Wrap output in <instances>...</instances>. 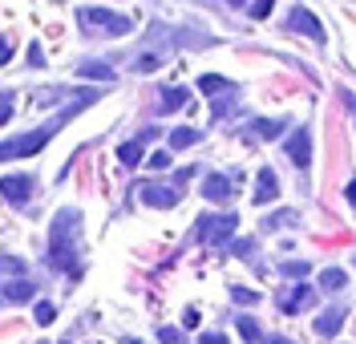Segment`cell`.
<instances>
[{"instance_id": "obj_5", "label": "cell", "mask_w": 356, "mask_h": 344, "mask_svg": "<svg viewBox=\"0 0 356 344\" xmlns=\"http://www.w3.org/2000/svg\"><path fill=\"white\" fill-rule=\"evenodd\" d=\"M284 150H287V158L296 162L300 170H308L312 166V130L308 126H296L291 138H284Z\"/></svg>"}, {"instance_id": "obj_26", "label": "cell", "mask_w": 356, "mask_h": 344, "mask_svg": "<svg viewBox=\"0 0 356 344\" xmlns=\"http://www.w3.org/2000/svg\"><path fill=\"white\" fill-rule=\"evenodd\" d=\"M150 166H154V170H170V150H154V154H150Z\"/></svg>"}, {"instance_id": "obj_21", "label": "cell", "mask_w": 356, "mask_h": 344, "mask_svg": "<svg viewBox=\"0 0 356 344\" xmlns=\"http://www.w3.org/2000/svg\"><path fill=\"white\" fill-rule=\"evenodd\" d=\"M198 90H203V93H214V90H231V85H227V77L207 73V77H198Z\"/></svg>"}, {"instance_id": "obj_22", "label": "cell", "mask_w": 356, "mask_h": 344, "mask_svg": "<svg viewBox=\"0 0 356 344\" xmlns=\"http://www.w3.org/2000/svg\"><path fill=\"white\" fill-rule=\"evenodd\" d=\"M33 316H37V324H53V320H57V308H53V304H45V300H41Z\"/></svg>"}, {"instance_id": "obj_3", "label": "cell", "mask_w": 356, "mask_h": 344, "mask_svg": "<svg viewBox=\"0 0 356 344\" xmlns=\"http://www.w3.org/2000/svg\"><path fill=\"white\" fill-rule=\"evenodd\" d=\"M235 215L227 211V215H203L198 219V243H207V247H223L231 235H235Z\"/></svg>"}, {"instance_id": "obj_12", "label": "cell", "mask_w": 356, "mask_h": 344, "mask_svg": "<svg viewBox=\"0 0 356 344\" xmlns=\"http://www.w3.org/2000/svg\"><path fill=\"white\" fill-rule=\"evenodd\" d=\"M312 304V288L308 284H296V292L284 296V312H300V308H308Z\"/></svg>"}, {"instance_id": "obj_11", "label": "cell", "mask_w": 356, "mask_h": 344, "mask_svg": "<svg viewBox=\"0 0 356 344\" xmlns=\"http://www.w3.org/2000/svg\"><path fill=\"white\" fill-rule=\"evenodd\" d=\"M142 203L146 206H174L178 190H162V186H142Z\"/></svg>"}, {"instance_id": "obj_34", "label": "cell", "mask_w": 356, "mask_h": 344, "mask_svg": "<svg viewBox=\"0 0 356 344\" xmlns=\"http://www.w3.org/2000/svg\"><path fill=\"white\" fill-rule=\"evenodd\" d=\"M348 199H353V203H356V179H353V183H348Z\"/></svg>"}, {"instance_id": "obj_20", "label": "cell", "mask_w": 356, "mask_h": 344, "mask_svg": "<svg viewBox=\"0 0 356 344\" xmlns=\"http://www.w3.org/2000/svg\"><path fill=\"white\" fill-rule=\"evenodd\" d=\"M344 284H348V275L340 272V268H328V272L320 275V288H324V292H340Z\"/></svg>"}, {"instance_id": "obj_24", "label": "cell", "mask_w": 356, "mask_h": 344, "mask_svg": "<svg viewBox=\"0 0 356 344\" xmlns=\"http://www.w3.org/2000/svg\"><path fill=\"white\" fill-rule=\"evenodd\" d=\"M271 4H276V0H251V17H255V21H267V17H271Z\"/></svg>"}, {"instance_id": "obj_15", "label": "cell", "mask_w": 356, "mask_h": 344, "mask_svg": "<svg viewBox=\"0 0 356 344\" xmlns=\"http://www.w3.org/2000/svg\"><path fill=\"white\" fill-rule=\"evenodd\" d=\"M4 300H12V304L33 300V284H28V279H12V284H4Z\"/></svg>"}, {"instance_id": "obj_10", "label": "cell", "mask_w": 356, "mask_h": 344, "mask_svg": "<svg viewBox=\"0 0 356 344\" xmlns=\"http://www.w3.org/2000/svg\"><path fill=\"white\" fill-rule=\"evenodd\" d=\"M340 324H344V312H340V308H328V312H320V320H316V332H320L324 341H332L336 332H340Z\"/></svg>"}, {"instance_id": "obj_36", "label": "cell", "mask_w": 356, "mask_h": 344, "mask_svg": "<svg viewBox=\"0 0 356 344\" xmlns=\"http://www.w3.org/2000/svg\"><path fill=\"white\" fill-rule=\"evenodd\" d=\"M227 4H243V0H227Z\"/></svg>"}, {"instance_id": "obj_18", "label": "cell", "mask_w": 356, "mask_h": 344, "mask_svg": "<svg viewBox=\"0 0 356 344\" xmlns=\"http://www.w3.org/2000/svg\"><path fill=\"white\" fill-rule=\"evenodd\" d=\"M239 332H243V341H247V344H263V341H267V336H263V328L251 320V316H239Z\"/></svg>"}, {"instance_id": "obj_13", "label": "cell", "mask_w": 356, "mask_h": 344, "mask_svg": "<svg viewBox=\"0 0 356 344\" xmlns=\"http://www.w3.org/2000/svg\"><path fill=\"white\" fill-rule=\"evenodd\" d=\"M85 81H114V69L110 65H101V61H85V65L77 69Z\"/></svg>"}, {"instance_id": "obj_33", "label": "cell", "mask_w": 356, "mask_h": 344, "mask_svg": "<svg viewBox=\"0 0 356 344\" xmlns=\"http://www.w3.org/2000/svg\"><path fill=\"white\" fill-rule=\"evenodd\" d=\"M344 101H348V110H353V117H356V93H344Z\"/></svg>"}, {"instance_id": "obj_7", "label": "cell", "mask_w": 356, "mask_h": 344, "mask_svg": "<svg viewBox=\"0 0 356 344\" xmlns=\"http://www.w3.org/2000/svg\"><path fill=\"white\" fill-rule=\"evenodd\" d=\"M33 190H37V183H33L28 174H8V179H0V195H4L8 203H28Z\"/></svg>"}, {"instance_id": "obj_23", "label": "cell", "mask_w": 356, "mask_h": 344, "mask_svg": "<svg viewBox=\"0 0 356 344\" xmlns=\"http://www.w3.org/2000/svg\"><path fill=\"white\" fill-rule=\"evenodd\" d=\"M231 300H235V304H260V292H251V288H231Z\"/></svg>"}, {"instance_id": "obj_19", "label": "cell", "mask_w": 356, "mask_h": 344, "mask_svg": "<svg viewBox=\"0 0 356 344\" xmlns=\"http://www.w3.org/2000/svg\"><path fill=\"white\" fill-rule=\"evenodd\" d=\"M251 130H255L260 138H280V134H284V122H271V117H255V122H251Z\"/></svg>"}, {"instance_id": "obj_25", "label": "cell", "mask_w": 356, "mask_h": 344, "mask_svg": "<svg viewBox=\"0 0 356 344\" xmlns=\"http://www.w3.org/2000/svg\"><path fill=\"white\" fill-rule=\"evenodd\" d=\"M158 65H162V57H158V53H142V57H138V69H142V73H154Z\"/></svg>"}, {"instance_id": "obj_14", "label": "cell", "mask_w": 356, "mask_h": 344, "mask_svg": "<svg viewBox=\"0 0 356 344\" xmlns=\"http://www.w3.org/2000/svg\"><path fill=\"white\" fill-rule=\"evenodd\" d=\"M187 101H190L187 90H167L162 93V101H158V110H162V114H174V110H183Z\"/></svg>"}, {"instance_id": "obj_9", "label": "cell", "mask_w": 356, "mask_h": 344, "mask_svg": "<svg viewBox=\"0 0 356 344\" xmlns=\"http://www.w3.org/2000/svg\"><path fill=\"white\" fill-rule=\"evenodd\" d=\"M203 195H207L211 203H227V199H231V179H227V174H207Z\"/></svg>"}, {"instance_id": "obj_32", "label": "cell", "mask_w": 356, "mask_h": 344, "mask_svg": "<svg viewBox=\"0 0 356 344\" xmlns=\"http://www.w3.org/2000/svg\"><path fill=\"white\" fill-rule=\"evenodd\" d=\"M203 344H227V336H223V332H207V336H203Z\"/></svg>"}, {"instance_id": "obj_35", "label": "cell", "mask_w": 356, "mask_h": 344, "mask_svg": "<svg viewBox=\"0 0 356 344\" xmlns=\"http://www.w3.org/2000/svg\"><path fill=\"white\" fill-rule=\"evenodd\" d=\"M126 344H142V341H130V336H126Z\"/></svg>"}, {"instance_id": "obj_2", "label": "cell", "mask_w": 356, "mask_h": 344, "mask_svg": "<svg viewBox=\"0 0 356 344\" xmlns=\"http://www.w3.org/2000/svg\"><path fill=\"white\" fill-rule=\"evenodd\" d=\"M77 21L85 24L90 33H105V37H126L134 24L130 17H121V13H110V8H81L77 13Z\"/></svg>"}, {"instance_id": "obj_30", "label": "cell", "mask_w": 356, "mask_h": 344, "mask_svg": "<svg viewBox=\"0 0 356 344\" xmlns=\"http://www.w3.org/2000/svg\"><path fill=\"white\" fill-rule=\"evenodd\" d=\"M28 65H45V53H41V45H28Z\"/></svg>"}, {"instance_id": "obj_4", "label": "cell", "mask_w": 356, "mask_h": 344, "mask_svg": "<svg viewBox=\"0 0 356 344\" xmlns=\"http://www.w3.org/2000/svg\"><path fill=\"white\" fill-rule=\"evenodd\" d=\"M49 138H53V126L45 130H37V134H21V138H8V142H0V162H12V158H33L41 146H45Z\"/></svg>"}, {"instance_id": "obj_31", "label": "cell", "mask_w": 356, "mask_h": 344, "mask_svg": "<svg viewBox=\"0 0 356 344\" xmlns=\"http://www.w3.org/2000/svg\"><path fill=\"white\" fill-rule=\"evenodd\" d=\"M8 57H12V41H8V37H0V65H4Z\"/></svg>"}, {"instance_id": "obj_17", "label": "cell", "mask_w": 356, "mask_h": 344, "mask_svg": "<svg viewBox=\"0 0 356 344\" xmlns=\"http://www.w3.org/2000/svg\"><path fill=\"white\" fill-rule=\"evenodd\" d=\"M118 158H121V166H130V170H134V166L142 162V142H121Z\"/></svg>"}, {"instance_id": "obj_16", "label": "cell", "mask_w": 356, "mask_h": 344, "mask_svg": "<svg viewBox=\"0 0 356 344\" xmlns=\"http://www.w3.org/2000/svg\"><path fill=\"white\" fill-rule=\"evenodd\" d=\"M198 142V130H190V126H178V130H170V150H187Z\"/></svg>"}, {"instance_id": "obj_8", "label": "cell", "mask_w": 356, "mask_h": 344, "mask_svg": "<svg viewBox=\"0 0 356 344\" xmlns=\"http://www.w3.org/2000/svg\"><path fill=\"white\" fill-rule=\"evenodd\" d=\"M280 199V183H276V170L271 166H263L260 174H255V206H267Z\"/></svg>"}, {"instance_id": "obj_28", "label": "cell", "mask_w": 356, "mask_h": 344, "mask_svg": "<svg viewBox=\"0 0 356 344\" xmlns=\"http://www.w3.org/2000/svg\"><path fill=\"white\" fill-rule=\"evenodd\" d=\"M12 117V93H0V126Z\"/></svg>"}, {"instance_id": "obj_29", "label": "cell", "mask_w": 356, "mask_h": 344, "mask_svg": "<svg viewBox=\"0 0 356 344\" xmlns=\"http://www.w3.org/2000/svg\"><path fill=\"white\" fill-rule=\"evenodd\" d=\"M284 272L296 275V279H304V275H308V263H304V259H296V263H284Z\"/></svg>"}, {"instance_id": "obj_27", "label": "cell", "mask_w": 356, "mask_h": 344, "mask_svg": "<svg viewBox=\"0 0 356 344\" xmlns=\"http://www.w3.org/2000/svg\"><path fill=\"white\" fill-rule=\"evenodd\" d=\"M158 341L162 344H183V332H178V328H158Z\"/></svg>"}, {"instance_id": "obj_6", "label": "cell", "mask_w": 356, "mask_h": 344, "mask_svg": "<svg viewBox=\"0 0 356 344\" xmlns=\"http://www.w3.org/2000/svg\"><path fill=\"white\" fill-rule=\"evenodd\" d=\"M287 28H296V33H304V37H312V41H324V24L316 21V13H308V8H291L287 13Z\"/></svg>"}, {"instance_id": "obj_1", "label": "cell", "mask_w": 356, "mask_h": 344, "mask_svg": "<svg viewBox=\"0 0 356 344\" xmlns=\"http://www.w3.org/2000/svg\"><path fill=\"white\" fill-rule=\"evenodd\" d=\"M77 211H61L57 219H53V235H49V255H53V268H69L77 275Z\"/></svg>"}]
</instances>
